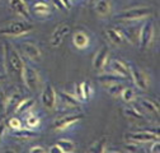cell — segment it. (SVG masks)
I'll return each instance as SVG.
<instances>
[{
  "instance_id": "8d00e7d4",
  "label": "cell",
  "mask_w": 160,
  "mask_h": 153,
  "mask_svg": "<svg viewBox=\"0 0 160 153\" xmlns=\"http://www.w3.org/2000/svg\"><path fill=\"white\" fill-rule=\"evenodd\" d=\"M29 152H31V153H45L46 149H45L43 147H41V145H34V147L31 148Z\"/></svg>"
},
{
  "instance_id": "9c48e42d",
  "label": "cell",
  "mask_w": 160,
  "mask_h": 153,
  "mask_svg": "<svg viewBox=\"0 0 160 153\" xmlns=\"http://www.w3.org/2000/svg\"><path fill=\"white\" fill-rule=\"evenodd\" d=\"M84 118L83 113H75V115H68V116H62L58 120L55 121V130H66L69 129L72 124L80 121Z\"/></svg>"
},
{
  "instance_id": "d590c367",
  "label": "cell",
  "mask_w": 160,
  "mask_h": 153,
  "mask_svg": "<svg viewBox=\"0 0 160 153\" xmlns=\"http://www.w3.org/2000/svg\"><path fill=\"white\" fill-rule=\"evenodd\" d=\"M160 148V142H159V139H155L154 140V144H152V147H151V149H150V152L151 153H159V149Z\"/></svg>"
},
{
  "instance_id": "30bf717a",
  "label": "cell",
  "mask_w": 160,
  "mask_h": 153,
  "mask_svg": "<svg viewBox=\"0 0 160 153\" xmlns=\"http://www.w3.org/2000/svg\"><path fill=\"white\" fill-rule=\"evenodd\" d=\"M140 29H141V27H138V26H126V27L118 28V31L121 32L122 36L125 37L126 42H128V44H131V45L138 44Z\"/></svg>"
},
{
  "instance_id": "9a60e30c",
  "label": "cell",
  "mask_w": 160,
  "mask_h": 153,
  "mask_svg": "<svg viewBox=\"0 0 160 153\" xmlns=\"http://www.w3.org/2000/svg\"><path fill=\"white\" fill-rule=\"evenodd\" d=\"M10 7L18 15L23 17L26 21H29L31 19L29 12H28V8H27V4L24 0H10Z\"/></svg>"
},
{
  "instance_id": "3957f363",
  "label": "cell",
  "mask_w": 160,
  "mask_h": 153,
  "mask_svg": "<svg viewBox=\"0 0 160 153\" xmlns=\"http://www.w3.org/2000/svg\"><path fill=\"white\" fill-rule=\"evenodd\" d=\"M152 10L150 8H132L123 10L119 14L116 15L117 21H122L123 23L126 22H136V21H141L144 18L150 17Z\"/></svg>"
},
{
  "instance_id": "1f68e13d",
  "label": "cell",
  "mask_w": 160,
  "mask_h": 153,
  "mask_svg": "<svg viewBox=\"0 0 160 153\" xmlns=\"http://www.w3.org/2000/svg\"><path fill=\"white\" fill-rule=\"evenodd\" d=\"M26 123H27V126L29 129H34V128H37L39 125V118L36 116V115H31V116L27 118V121Z\"/></svg>"
},
{
  "instance_id": "4fadbf2b",
  "label": "cell",
  "mask_w": 160,
  "mask_h": 153,
  "mask_svg": "<svg viewBox=\"0 0 160 153\" xmlns=\"http://www.w3.org/2000/svg\"><path fill=\"white\" fill-rule=\"evenodd\" d=\"M92 94H93V88L89 82H82L76 86V98L80 102L90 100Z\"/></svg>"
},
{
  "instance_id": "f1b7e54d",
  "label": "cell",
  "mask_w": 160,
  "mask_h": 153,
  "mask_svg": "<svg viewBox=\"0 0 160 153\" xmlns=\"http://www.w3.org/2000/svg\"><path fill=\"white\" fill-rule=\"evenodd\" d=\"M125 87H126V86L122 84V82H119V83H114V84L109 86L107 89H108V93L112 96V97H118V96L121 94V92L123 91Z\"/></svg>"
},
{
  "instance_id": "8992f818",
  "label": "cell",
  "mask_w": 160,
  "mask_h": 153,
  "mask_svg": "<svg viewBox=\"0 0 160 153\" xmlns=\"http://www.w3.org/2000/svg\"><path fill=\"white\" fill-rule=\"evenodd\" d=\"M130 74H131V78L133 81V83L140 89H148L149 88L150 78L144 70L138 69V68H135V66H130Z\"/></svg>"
},
{
  "instance_id": "b9f144b4",
  "label": "cell",
  "mask_w": 160,
  "mask_h": 153,
  "mask_svg": "<svg viewBox=\"0 0 160 153\" xmlns=\"http://www.w3.org/2000/svg\"><path fill=\"white\" fill-rule=\"evenodd\" d=\"M4 75H2V74H0V83H2V82H4Z\"/></svg>"
},
{
  "instance_id": "7c38bea8",
  "label": "cell",
  "mask_w": 160,
  "mask_h": 153,
  "mask_svg": "<svg viewBox=\"0 0 160 153\" xmlns=\"http://www.w3.org/2000/svg\"><path fill=\"white\" fill-rule=\"evenodd\" d=\"M159 135L151 131H137V133H131L127 135V139L132 142H138V143H148V142H154L158 139Z\"/></svg>"
},
{
  "instance_id": "8fae6325",
  "label": "cell",
  "mask_w": 160,
  "mask_h": 153,
  "mask_svg": "<svg viewBox=\"0 0 160 153\" xmlns=\"http://www.w3.org/2000/svg\"><path fill=\"white\" fill-rule=\"evenodd\" d=\"M109 47L107 45H103L101 49L98 50V52L94 56V60H93V66L97 70H101L104 68V65L107 64V60L109 57Z\"/></svg>"
},
{
  "instance_id": "2e32d148",
  "label": "cell",
  "mask_w": 160,
  "mask_h": 153,
  "mask_svg": "<svg viewBox=\"0 0 160 153\" xmlns=\"http://www.w3.org/2000/svg\"><path fill=\"white\" fill-rule=\"evenodd\" d=\"M98 82L103 84L106 88H108L109 86L114 84V83H119V82H125L127 81L125 76H121V75H117V74H102V75H99L98 76Z\"/></svg>"
},
{
  "instance_id": "6da1fadb",
  "label": "cell",
  "mask_w": 160,
  "mask_h": 153,
  "mask_svg": "<svg viewBox=\"0 0 160 153\" xmlns=\"http://www.w3.org/2000/svg\"><path fill=\"white\" fill-rule=\"evenodd\" d=\"M4 65L9 75L22 81L24 60L22 59L15 49H13L8 42L4 45Z\"/></svg>"
},
{
  "instance_id": "f35d334b",
  "label": "cell",
  "mask_w": 160,
  "mask_h": 153,
  "mask_svg": "<svg viewBox=\"0 0 160 153\" xmlns=\"http://www.w3.org/2000/svg\"><path fill=\"white\" fill-rule=\"evenodd\" d=\"M48 152H50V153H64V152H62V149L60 148V145H58V144H53L52 147H50Z\"/></svg>"
},
{
  "instance_id": "cb8c5ba5",
  "label": "cell",
  "mask_w": 160,
  "mask_h": 153,
  "mask_svg": "<svg viewBox=\"0 0 160 153\" xmlns=\"http://www.w3.org/2000/svg\"><path fill=\"white\" fill-rule=\"evenodd\" d=\"M107 144H108V137H102L99 140H97L88 150L92 153H103L107 152Z\"/></svg>"
},
{
  "instance_id": "484cf974",
  "label": "cell",
  "mask_w": 160,
  "mask_h": 153,
  "mask_svg": "<svg viewBox=\"0 0 160 153\" xmlns=\"http://www.w3.org/2000/svg\"><path fill=\"white\" fill-rule=\"evenodd\" d=\"M33 9H34V12L38 15H48L51 13V7L46 2H37V3H34Z\"/></svg>"
},
{
  "instance_id": "44dd1931",
  "label": "cell",
  "mask_w": 160,
  "mask_h": 153,
  "mask_svg": "<svg viewBox=\"0 0 160 153\" xmlns=\"http://www.w3.org/2000/svg\"><path fill=\"white\" fill-rule=\"evenodd\" d=\"M58 96H60V98H61V101L65 103V106H68V107H80V102L78 98H76V96H72V94H70V93H68V92H60L58 93Z\"/></svg>"
},
{
  "instance_id": "4dcf8cb0",
  "label": "cell",
  "mask_w": 160,
  "mask_h": 153,
  "mask_svg": "<svg viewBox=\"0 0 160 153\" xmlns=\"http://www.w3.org/2000/svg\"><path fill=\"white\" fill-rule=\"evenodd\" d=\"M122 97V100L125 101V102H131V101H133V98H135V92H133V89L132 88H123V91L121 92V94H119Z\"/></svg>"
},
{
  "instance_id": "603a6c76",
  "label": "cell",
  "mask_w": 160,
  "mask_h": 153,
  "mask_svg": "<svg viewBox=\"0 0 160 153\" xmlns=\"http://www.w3.org/2000/svg\"><path fill=\"white\" fill-rule=\"evenodd\" d=\"M95 13L101 17H106L111 13V4L108 0H98L95 3Z\"/></svg>"
},
{
  "instance_id": "5b68a950",
  "label": "cell",
  "mask_w": 160,
  "mask_h": 153,
  "mask_svg": "<svg viewBox=\"0 0 160 153\" xmlns=\"http://www.w3.org/2000/svg\"><path fill=\"white\" fill-rule=\"evenodd\" d=\"M154 37V26L152 22H146L141 29H140V37H138V45L141 50H146Z\"/></svg>"
},
{
  "instance_id": "4316f807",
  "label": "cell",
  "mask_w": 160,
  "mask_h": 153,
  "mask_svg": "<svg viewBox=\"0 0 160 153\" xmlns=\"http://www.w3.org/2000/svg\"><path fill=\"white\" fill-rule=\"evenodd\" d=\"M56 144L60 145V148L62 149L64 153H71V152H74L75 148H76L75 143L71 142V140H68V139H61V140H58Z\"/></svg>"
},
{
  "instance_id": "ffe728a7",
  "label": "cell",
  "mask_w": 160,
  "mask_h": 153,
  "mask_svg": "<svg viewBox=\"0 0 160 153\" xmlns=\"http://www.w3.org/2000/svg\"><path fill=\"white\" fill-rule=\"evenodd\" d=\"M107 33V37L109 38V41L117 46H122L126 44V40H125V37L122 36V33L118 31V28H108L106 31Z\"/></svg>"
},
{
  "instance_id": "ac0fdd59",
  "label": "cell",
  "mask_w": 160,
  "mask_h": 153,
  "mask_svg": "<svg viewBox=\"0 0 160 153\" xmlns=\"http://www.w3.org/2000/svg\"><path fill=\"white\" fill-rule=\"evenodd\" d=\"M22 46V51L24 52V55L31 60H38L39 56H41V50L38 49V46H36L32 42H24L21 45Z\"/></svg>"
},
{
  "instance_id": "d4e9b609",
  "label": "cell",
  "mask_w": 160,
  "mask_h": 153,
  "mask_svg": "<svg viewBox=\"0 0 160 153\" xmlns=\"http://www.w3.org/2000/svg\"><path fill=\"white\" fill-rule=\"evenodd\" d=\"M37 135L34 131H32L31 129H18V130H13V137H15L17 139H24V140H28V139H32Z\"/></svg>"
},
{
  "instance_id": "5bb4252c",
  "label": "cell",
  "mask_w": 160,
  "mask_h": 153,
  "mask_svg": "<svg viewBox=\"0 0 160 153\" xmlns=\"http://www.w3.org/2000/svg\"><path fill=\"white\" fill-rule=\"evenodd\" d=\"M72 44L76 49L83 50L87 49L90 44V38L88 36V33H85L84 31H76L72 36Z\"/></svg>"
},
{
  "instance_id": "e575fe53",
  "label": "cell",
  "mask_w": 160,
  "mask_h": 153,
  "mask_svg": "<svg viewBox=\"0 0 160 153\" xmlns=\"http://www.w3.org/2000/svg\"><path fill=\"white\" fill-rule=\"evenodd\" d=\"M5 100H7V97H5L4 91H3V89H0V111H3V110H4Z\"/></svg>"
},
{
  "instance_id": "ba28073f",
  "label": "cell",
  "mask_w": 160,
  "mask_h": 153,
  "mask_svg": "<svg viewBox=\"0 0 160 153\" xmlns=\"http://www.w3.org/2000/svg\"><path fill=\"white\" fill-rule=\"evenodd\" d=\"M70 26L68 23H61L56 27V29L53 31L52 36H51V46L53 47H58L62 44L64 38L70 33Z\"/></svg>"
},
{
  "instance_id": "83f0119b",
  "label": "cell",
  "mask_w": 160,
  "mask_h": 153,
  "mask_svg": "<svg viewBox=\"0 0 160 153\" xmlns=\"http://www.w3.org/2000/svg\"><path fill=\"white\" fill-rule=\"evenodd\" d=\"M140 102H141V105L144 106L145 110H148L149 112H151V113L156 115V116H159V105L158 103H155V102H152L150 100H141Z\"/></svg>"
},
{
  "instance_id": "52a82bcc",
  "label": "cell",
  "mask_w": 160,
  "mask_h": 153,
  "mask_svg": "<svg viewBox=\"0 0 160 153\" xmlns=\"http://www.w3.org/2000/svg\"><path fill=\"white\" fill-rule=\"evenodd\" d=\"M41 100L43 106L47 110H53L56 107V91L52 87V84L50 82H47L45 84V88L42 91V96H41Z\"/></svg>"
},
{
  "instance_id": "7a4b0ae2",
  "label": "cell",
  "mask_w": 160,
  "mask_h": 153,
  "mask_svg": "<svg viewBox=\"0 0 160 153\" xmlns=\"http://www.w3.org/2000/svg\"><path fill=\"white\" fill-rule=\"evenodd\" d=\"M33 29L32 24L26 21H15L7 24L4 28L0 29V36H9V37H19L29 33Z\"/></svg>"
},
{
  "instance_id": "d6a6232c",
  "label": "cell",
  "mask_w": 160,
  "mask_h": 153,
  "mask_svg": "<svg viewBox=\"0 0 160 153\" xmlns=\"http://www.w3.org/2000/svg\"><path fill=\"white\" fill-rule=\"evenodd\" d=\"M8 125H9V128H12L13 130H18V129L22 128V120L19 119V118H10Z\"/></svg>"
},
{
  "instance_id": "74e56055",
  "label": "cell",
  "mask_w": 160,
  "mask_h": 153,
  "mask_svg": "<svg viewBox=\"0 0 160 153\" xmlns=\"http://www.w3.org/2000/svg\"><path fill=\"white\" fill-rule=\"evenodd\" d=\"M51 2H52L53 7H55L57 10H64V9H65L64 5H62V3H61V0H51Z\"/></svg>"
},
{
  "instance_id": "e0dca14e",
  "label": "cell",
  "mask_w": 160,
  "mask_h": 153,
  "mask_svg": "<svg viewBox=\"0 0 160 153\" xmlns=\"http://www.w3.org/2000/svg\"><path fill=\"white\" fill-rule=\"evenodd\" d=\"M111 69L114 74L117 75H121L125 76L126 79L131 78V74H130V66H127L125 63H122L121 60H113L111 63Z\"/></svg>"
},
{
  "instance_id": "d6986e66",
  "label": "cell",
  "mask_w": 160,
  "mask_h": 153,
  "mask_svg": "<svg viewBox=\"0 0 160 153\" xmlns=\"http://www.w3.org/2000/svg\"><path fill=\"white\" fill-rule=\"evenodd\" d=\"M22 101V96L21 93H13L12 96H9V97H7L5 100V106H4V110H5V115H10L12 112L15 111L17 106L19 105V102Z\"/></svg>"
},
{
  "instance_id": "ab89813d",
  "label": "cell",
  "mask_w": 160,
  "mask_h": 153,
  "mask_svg": "<svg viewBox=\"0 0 160 153\" xmlns=\"http://www.w3.org/2000/svg\"><path fill=\"white\" fill-rule=\"evenodd\" d=\"M5 131V123L4 121H0V140L3 138V134Z\"/></svg>"
},
{
  "instance_id": "836d02e7",
  "label": "cell",
  "mask_w": 160,
  "mask_h": 153,
  "mask_svg": "<svg viewBox=\"0 0 160 153\" xmlns=\"http://www.w3.org/2000/svg\"><path fill=\"white\" fill-rule=\"evenodd\" d=\"M125 150L126 152H130V153H136L138 150V147L136 145V142H132V143H127L125 145Z\"/></svg>"
},
{
  "instance_id": "60d3db41",
  "label": "cell",
  "mask_w": 160,
  "mask_h": 153,
  "mask_svg": "<svg viewBox=\"0 0 160 153\" xmlns=\"http://www.w3.org/2000/svg\"><path fill=\"white\" fill-rule=\"evenodd\" d=\"M65 9H71V0H61Z\"/></svg>"
},
{
  "instance_id": "277c9868",
  "label": "cell",
  "mask_w": 160,
  "mask_h": 153,
  "mask_svg": "<svg viewBox=\"0 0 160 153\" xmlns=\"http://www.w3.org/2000/svg\"><path fill=\"white\" fill-rule=\"evenodd\" d=\"M22 82L26 84V87L29 91H37L39 86V76L38 73L34 68L31 65H27L24 63V69H23V76H22Z\"/></svg>"
},
{
  "instance_id": "7402d4cb",
  "label": "cell",
  "mask_w": 160,
  "mask_h": 153,
  "mask_svg": "<svg viewBox=\"0 0 160 153\" xmlns=\"http://www.w3.org/2000/svg\"><path fill=\"white\" fill-rule=\"evenodd\" d=\"M34 105H36V101L33 100V98H26V100H22L21 102H19V105L17 106V108H15V113H21V115H23V113H27L28 111H31L33 107H34Z\"/></svg>"
},
{
  "instance_id": "7bdbcfd3",
  "label": "cell",
  "mask_w": 160,
  "mask_h": 153,
  "mask_svg": "<svg viewBox=\"0 0 160 153\" xmlns=\"http://www.w3.org/2000/svg\"><path fill=\"white\" fill-rule=\"evenodd\" d=\"M87 2H89V0H87Z\"/></svg>"
},
{
  "instance_id": "f546056e",
  "label": "cell",
  "mask_w": 160,
  "mask_h": 153,
  "mask_svg": "<svg viewBox=\"0 0 160 153\" xmlns=\"http://www.w3.org/2000/svg\"><path fill=\"white\" fill-rule=\"evenodd\" d=\"M123 113L126 115L127 118H131V119H144L142 113L140 112L138 110H136L135 107H128V108H125V110H123Z\"/></svg>"
}]
</instances>
